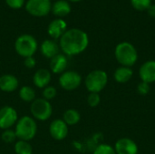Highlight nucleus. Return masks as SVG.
I'll return each instance as SVG.
<instances>
[{"mask_svg": "<svg viewBox=\"0 0 155 154\" xmlns=\"http://www.w3.org/2000/svg\"><path fill=\"white\" fill-rule=\"evenodd\" d=\"M89 44L88 34L78 28L66 30L59 41L60 49L64 54L73 56L82 54Z\"/></svg>", "mask_w": 155, "mask_h": 154, "instance_id": "nucleus-1", "label": "nucleus"}, {"mask_svg": "<svg viewBox=\"0 0 155 154\" xmlns=\"http://www.w3.org/2000/svg\"><path fill=\"white\" fill-rule=\"evenodd\" d=\"M114 56L121 66L132 67L138 60V53L134 45L129 42L118 44L114 49Z\"/></svg>", "mask_w": 155, "mask_h": 154, "instance_id": "nucleus-2", "label": "nucleus"}, {"mask_svg": "<svg viewBox=\"0 0 155 154\" xmlns=\"http://www.w3.org/2000/svg\"><path fill=\"white\" fill-rule=\"evenodd\" d=\"M15 133L18 140L29 142L33 140L37 133V123L31 116H22L15 123Z\"/></svg>", "mask_w": 155, "mask_h": 154, "instance_id": "nucleus-3", "label": "nucleus"}, {"mask_svg": "<svg viewBox=\"0 0 155 154\" xmlns=\"http://www.w3.org/2000/svg\"><path fill=\"white\" fill-rule=\"evenodd\" d=\"M108 74L104 70L91 71L84 78V85L89 93H100L107 85Z\"/></svg>", "mask_w": 155, "mask_h": 154, "instance_id": "nucleus-4", "label": "nucleus"}, {"mask_svg": "<svg viewBox=\"0 0 155 154\" xmlns=\"http://www.w3.org/2000/svg\"><path fill=\"white\" fill-rule=\"evenodd\" d=\"M38 44L36 39L31 34H22L15 42V50L22 57L26 58L33 56L37 51Z\"/></svg>", "mask_w": 155, "mask_h": 154, "instance_id": "nucleus-5", "label": "nucleus"}, {"mask_svg": "<svg viewBox=\"0 0 155 154\" xmlns=\"http://www.w3.org/2000/svg\"><path fill=\"white\" fill-rule=\"evenodd\" d=\"M30 112L32 117L35 120L45 122L50 119L53 114V106L51 103L45 99L36 98L34 102L31 103Z\"/></svg>", "mask_w": 155, "mask_h": 154, "instance_id": "nucleus-6", "label": "nucleus"}, {"mask_svg": "<svg viewBox=\"0 0 155 154\" xmlns=\"http://www.w3.org/2000/svg\"><path fill=\"white\" fill-rule=\"evenodd\" d=\"M83 82L81 74L76 71H65L59 76V85L65 91H74Z\"/></svg>", "mask_w": 155, "mask_h": 154, "instance_id": "nucleus-7", "label": "nucleus"}, {"mask_svg": "<svg viewBox=\"0 0 155 154\" xmlns=\"http://www.w3.org/2000/svg\"><path fill=\"white\" fill-rule=\"evenodd\" d=\"M52 9L50 0H28L25 5V10L28 14L41 17L48 15Z\"/></svg>", "mask_w": 155, "mask_h": 154, "instance_id": "nucleus-8", "label": "nucleus"}, {"mask_svg": "<svg viewBox=\"0 0 155 154\" xmlns=\"http://www.w3.org/2000/svg\"><path fill=\"white\" fill-rule=\"evenodd\" d=\"M18 121V113L15 108L6 105L0 109V129L7 130L14 126Z\"/></svg>", "mask_w": 155, "mask_h": 154, "instance_id": "nucleus-9", "label": "nucleus"}, {"mask_svg": "<svg viewBox=\"0 0 155 154\" xmlns=\"http://www.w3.org/2000/svg\"><path fill=\"white\" fill-rule=\"evenodd\" d=\"M68 127L69 126L63 121V119H55L49 126V133L54 140L63 141L68 135Z\"/></svg>", "mask_w": 155, "mask_h": 154, "instance_id": "nucleus-10", "label": "nucleus"}, {"mask_svg": "<svg viewBox=\"0 0 155 154\" xmlns=\"http://www.w3.org/2000/svg\"><path fill=\"white\" fill-rule=\"evenodd\" d=\"M114 148L116 154H138L139 152L137 143L133 139L127 137L117 140Z\"/></svg>", "mask_w": 155, "mask_h": 154, "instance_id": "nucleus-11", "label": "nucleus"}, {"mask_svg": "<svg viewBox=\"0 0 155 154\" xmlns=\"http://www.w3.org/2000/svg\"><path fill=\"white\" fill-rule=\"evenodd\" d=\"M139 77L142 82L149 84L155 82V61L149 60L144 62L139 68Z\"/></svg>", "mask_w": 155, "mask_h": 154, "instance_id": "nucleus-12", "label": "nucleus"}, {"mask_svg": "<svg viewBox=\"0 0 155 154\" xmlns=\"http://www.w3.org/2000/svg\"><path fill=\"white\" fill-rule=\"evenodd\" d=\"M66 28H67L66 22L61 18H57L53 20L49 24L47 28V33L54 40H56L62 37V35L66 32Z\"/></svg>", "mask_w": 155, "mask_h": 154, "instance_id": "nucleus-13", "label": "nucleus"}, {"mask_svg": "<svg viewBox=\"0 0 155 154\" xmlns=\"http://www.w3.org/2000/svg\"><path fill=\"white\" fill-rule=\"evenodd\" d=\"M51 79H52L51 71L48 69L41 68L35 73L33 76V83L35 87L39 89H44L49 85Z\"/></svg>", "mask_w": 155, "mask_h": 154, "instance_id": "nucleus-14", "label": "nucleus"}, {"mask_svg": "<svg viewBox=\"0 0 155 154\" xmlns=\"http://www.w3.org/2000/svg\"><path fill=\"white\" fill-rule=\"evenodd\" d=\"M19 86V81L16 76L5 74L0 76V90L5 93L15 92Z\"/></svg>", "mask_w": 155, "mask_h": 154, "instance_id": "nucleus-15", "label": "nucleus"}, {"mask_svg": "<svg viewBox=\"0 0 155 154\" xmlns=\"http://www.w3.org/2000/svg\"><path fill=\"white\" fill-rule=\"evenodd\" d=\"M40 51H41V54L45 57L48 59H52L53 57H54L56 54H59L60 46H59V44L55 40L46 39L41 44Z\"/></svg>", "mask_w": 155, "mask_h": 154, "instance_id": "nucleus-16", "label": "nucleus"}, {"mask_svg": "<svg viewBox=\"0 0 155 154\" xmlns=\"http://www.w3.org/2000/svg\"><path fill=\"white\" fill-rule=\"evenodd\" d=\"M68 64V60L65 54H58L52 59H50V69L51 73L53 74H63L65 72Z\"/></svg>", "mask_w": 155, "mask_h": 154, "instance_id": "nucleus-17", "label": "nucleus"}, {"mask_svg": "<svg viewBox=\"0 0 155 154\" xmlns=\"http://www.w3.org/2000/svg\"><path fill=\"white\" fill-rule=\"evenodd\" d=\"M134 76V71L132 67L119 66L114 73V78L118 84H126Z\"/></svg>", "mask_w": 155, "mask_h": 154, "instance_id": "nucleus-18", "label": "nucleus"}, {"mask_svg": "<svg viewBox=\"0 0 155 154\" xmlns=\"http://www.w3.org/2000/svg\"><path fill=\"white\" fill-rule=\"evenodd\" d=\"M51 10L54 15L58 17H64L70 14L71 5L65 0H58L54 5H52Z\"/></svg>", "mask_w": 155, "mask_h": 154, "instance_id": "nucleus-19", "label": "nucleus"}, {"mask_svg": "<svg viewBox=\"0 0 155 154\" xmlns=\"http://www.w3.org/2000/svg\"><path fill=\"white\" fill-rule=\"evenodd\" d=\"M63 121L68 126L76 125L81 121V114L76 109H67L63 114Z\"/></svg>", "mask_w": 155, "mask_h": 154, "instance_id": "nucleus-20", "label": "nucleus"}, {"mask_svg": "<svg viewBox=\"0 0 155 154\" xmlns=\"http://www.w3.org/2000/svg\"><path fill=\"white\" fill-rule=\"evenodd\" d=\"M19 98L25 103H32L35 98V91L33 87L29 85H24L19 89L18 92Z\"/></svg>", "mask_w": 155, "mask_h": 154, "instance_id": "nucleus-21", "label": "nucleus"}, {"mask_svg": "<svg viewBox=\"0 0 155 154\" xmlns=\"http://www.w3.org/2000/svg\"><path fill=\"white\" fill-rule=\"evenodd\" d=\"M14 150L15 154H33L32 145L27 141L17 140L15 143Z\"/></svg>", "mask_w": 155, "mask_h": 154, "instance_id": "nucleus-22", "label": "nucleus"}, {"mask_svg": "<svg viewBox=\"0 0 155 154\" xmlns=\"http://www.w3.org/2000/svg\"><path fill=\"white\" fill-rule=\"evenodd\" d=\"M1 139L5 143H12L16 142L17 137L15 133V130L7 129V130H4L3 133H1Z\"/></svg>", "mask_w": 155, "mask_h": 154, "instance_id": "nucleus-23", "label": "nucleus"}, {"mask_svg": "<svg viewBox=\"0 0 155 154\" xmlns=\"http://www.w3.org/2000/svg\"><path fill=\"white\" fill-rule=\"evenodd\" d=\"M93 154H116V152L114 146L107 143H102L94 149Z\"/></svg>", "mask_w": 155, "mask_h": 154, "instance_id": "nucleus-24", "label": "nucleus"}, {"mask_svg": "<svg viewBox=\"0 0 155 154\" xmlns=\"http://www.w3.org/2000/svg\"><path fill=\"white\" fill-rule=\"evenodd\" d=\"M133 7L138 11H144L152 5V0H131Z\"/></svg>", "mask_w": 155, "mask_h": 154, "instance_id": "nucleus-25", "label": "nucleus"}, {"mask_svg": "<svg viewBox=\"0 0 155 154\" xmlns=\"http://www.w3.org/2000/svg\"><path fill=\"white\" fill-rule=\"evenodd\" d=\"M42 94H43V98L44 99H45V100L50 102L51 100L55 98V96L57 94V90H56V88L54 86L48 85V86H46L45 88L43 89Z\"/></svg>", "mask_w": 155, "mask_h": 154, "instance_id": "nucleus-26", "label": "nucleus"}, {"mask_svg": "<svg viewBox=\"0 0 155 154\" xmlns=\"http://www.w3.org/2000/svg\"><path fill=\"white\" fill-rule=\"evenodd\" d=\"M101 103V96L99 93H89V95L87 96V104L92 107H97Z\"/></svg>", "mask_w": 155, "mask_h": 154, "instance_id": "nucleus-27", "label": "nucleus"}, {"mask_svg": "<svg viewBox=\"0 0 155 154\" xmlns=\"http://www.w3.org/2000/svg\"><path fill=\"white\" fill-rule=\"evenodd\" d=\"M137 92L141 95H147L150 92V84L141 81L137 85Z\"/></svg>", "mask_w": 155, "mask_h": 154, "instance_id": "nucleus-28", "label": "nucleus"}, {"mask_svg": "<svg viewBox=\"0 0 155 154\" xmlns=\"http://www.w3.org/2000/svg\"><path fill=\"white\" fill-rule=\"evenodd\" d=\"M5 3L13 9H19L24 5L25 0H5Z\"/></svg>", "mask_w": 155, "mask_h": 154, "instance_id": "nucleus-29", "label": "nucleus"}, {"mask_svg": "<svg viewBox=\"0 0 155 154\" xmlns=\"http://www.w3.org/2000/svg\"><path fill=\"white\" fill-rule=\"evenodd\" d=\"M24 64L26 68L28 69H33L36 65V60L34 58V56L26 57L24 60Z\"/></svg>", "mask_w": 155, "mask_h": 154, "instance_id": "nucleus-30", "label": "nucleus"}, {"mask_svg": "<svg viewBox=\"0 0 155 154\" xmlns=\"http://www.w3.org/2000/svg\"><path fill=\"white\" fill-rule=\"evenodd\" d=\"M147 13L150 16L155 17V5H151L147 9Z\"/></svg>", "mask_w": 155, "mask_h": 154, "instance_id": "nucleus-31", "label": "nucleus"}, {"mask_svg": "<svg viewBox=\"0 0 155 154\" xmlns=\"http://www.w3.org/2000/svg\"><path fill=\"white\" fill-rule=\"evenodd\" d=\"M69 1H71V2H79L81 0H69Z\"/></svg>", "mask_w": 155, "mask_h": 154, "instance_id": "nucleus-32", "label": "nucleus"}]
</instances>
